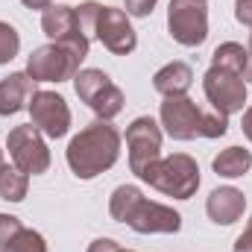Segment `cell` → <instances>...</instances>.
Instances as JSON below:
<instances>
[{"instance_id":"obj_13","label":"cell","mask_w":252,"mask_h":252,"mask_svg":"<svg viewBox=\"0 0 252 252\" xmlns=\"http://www.w3.org/2000/svg\"><path fill=\"white\" fill-rule=\"evenodd\" d=\"M247 211V196L244 190L232 188V185H223V188H214L205 199V214L211 217V223L217 226H232L244 217Z\"/></svg>"},{"instance_id":"obj_8","label":"cell","mask_w":252,"mask_h":252,"mask_svg":"<svg viewBox=\"0 0 252 252\" xmlns=\"http://www.w3.org/2000/svg\"><path fill=\"white\" fill-rule=\"evenodd\" d=\"M202 91H205V100L211 103V109L226 118L247 109V79L241 73H232L223 67H208L202 76Z\"/></svg>"},{"instance_id":"obj_31","label":"cell","mask_w":252,"mask_h":252,"mask_svg":"<svg viewBox=\"0 0 252 252\" xmlns=\"http://www.w3.org/2000/svg\"><path fill=\"white\" fill-rule=\"evenodd\" d=\"M6 167V158H3V150H0V170Z\"/></svg>"},{"instance_id":"obj_16","label":"cell","mask_w":252,"mask_h":252,"mask_svg":"<svg viewBox=\"0 0 252 252\" xmlns=\"http://www.w3.org/2000/svg\"><path fill=\"white\" fill-rule=\"evenodd\" d=\"M193 85V70L188 62H167L153 73V88L161 97H182Z\"/></svg>"},{"instance_id":"obj_24","label":"cell","mask_w":252,"mask_h":252,"mask_svg":"<svg viewBox=\"0 0 252 252\" xmlns=\"http://www.w3.org/2000/svg\"><path fill=\"white\" fill-rule=\"evenodd\" d=\"M156 3L158 0H126V15L129 18H147V15H153Z\"/></svg>"},{"instance_id":"obj_19","label":"cell","mask_w":252,"mask_h":252,"mask_svg":"<svg viewBox=\"0 0 252 252\" xmlns=\"http://www.w3.org/2000/svg\"><path fill=\"white\" fill-rule=\"evenodd\" d=\"M27 190H30V176L24 170H18L15 164L12 167L6 164L0 170V199H6V202H24Z\"/></svg>"},{"instance_id":"obj_7","label":"cell","mask_w":252,"mask_h":252,"mask_svg":"<svg viewBox=\"0 0 252 252\" xmlns=\"http://www.w3.org/2000/svg\"><path fill=\"white\" fill-rule=\"evenodd\" d=\"M6 150L12 156V164L18 170H24L27 176H41L50 167V150L44 135L35 129L32 124L15 126L6 138Z\"/></svg>"},{"instance_id":"obj_25","label":"cell","mask_w":252,"mask_h":252,"mask_svg":"<svg viewBox=\"0 0 252 252\" xmlns=\"http://www.w3.org/2000/svg\"><path fill=\"white\" fill-rule=\"evenodd\" d=\"M235 18L244 27H252V0H235Z\"/></svg>"},{"instance_id":"obj_2","label":"cell","mask_w":252,"mask_h":252,"mask_svg":"<svg viewBox=\"0 0 252 252\" xmlns=\"http://www.w3.org/2000/svg\"><path fill=\"white\" fill-rule=\"evenodd\" d=\"M109 214L138 235H176L182 229V214L176 208L147 199L138 185H118L112 190Z\"/></svg>"},{"instance_id":"obj_3","label":"cell","mask_w":252,"mask_h":252,"mask_svg":"<svg viewBox=\"0 0 252 252\" xmlns=\"http://www.w3.org/2000/svg\"><path fill=\"white\" fill-rule=\"evenodd\" d=\"M91 44L82 41H50L27 56V76L32 82H67L73 79L88 56Z\"/></svg>"},{"instance_id":"obj_34","label":"cell","mask_w":252,"mask_h":252,"mask_svg":"<svg viewBox=\"0 0 252 252\" xmlns=\"http://www.w3.org/2000/svg\"><path fill=\"white\" fill-rule=\"evenodd\" d=\"M121 252H132V250H121Z\"/></svg>"},{"instance_id":"obj_23","label":"cell","mask_w":252,"mask_h":252,"mask_svg":"<svg viewBox=\"0 0 252 252\" xmlns=\"http://www.w3.org/2000/svg\"><path fill=\"white\" fill-rule=\"evenodd\" d=\"M24 229V223L15 217V214H0V250L9 247V241Z\"/></svg>"},{"instance_id":"obj_28","label":"cell","mask_w":252,"mask_h":252,"mask_svg":"<svg viewBox=\"0 0 252 252\" xmlns=\"http://www.w3.org/2000/svg\"><path fill=\"white\" fill-rule=\"evenodd\" d=\"M241 129H244L247 141L252 144V106H247V109H244V121H241Z\"/></svg>"},{"instance_id":"obj_14","label":"cell","mask_w":252,"mask_h":252,"mask_svg":"<svg viewBox=\"0 0 252 252\" xmlns=\"http://www.w3.org/2000/svg\"><path fill=\"white\" fill-rule=\"evenodd\" d=\"M41 30L50 41H85L91 44L79 27H76V12L73 6H62V3H50L44 12H41Z\"/></svg>"},{"instance_id":"obj_11","label":"cell","mask_w":252,"mask_h":252,"mask_svg":"<svg viewBox=\"0 0 252 252\" xmlns=\"http://www.w3.org/2000/svg\"><path fill=\"white\" fill-rule=\"evenodd\" d=\"M30 118L32 126L44 135V138H64L70 129V106L64 103L62 94L56 91H35L30 97Z\"/></svg>"},{"instance_id":"obj_32","label":"cell","mask_w":252,"mask_h":252,"mask_svg":"<svg viewBox=\"0 0 252 252\" xmlns=\"http://www.w3.org/2000/svg\"><path fill=\"white\" fill-rule=\"evenodd\" d=\"M247 50H250V56H252V32H250V44H247Z\"/></svg>"},{"instance_id":"obj_35","label":"cell","mask_w":252,"mask_h":252,"mask_svg":"<svg viewBox=\"0 0 252 252\" xmlns=\"http://www.w3.org/2000/svg\"><path fill=\"white\" fill-rule=\"evenodd\" d=\"M0 252H6V250H0Z\"/></svg>"},{"instance_id":"obj_15","label":"cell","mask_w":252,"mask_h":252,"mask_svg":"<svg viewBox=\"0 0 252 252\" xmlns=\"http://www.w3.org/2000/svg\"><path fill=\"white\" fill-rule=\"evenodd\" d=\"M35 94V82L24 73H9L6 79H0V118L18 115L21 109L30 106V97Z\"/></svg>"},{"instance_id":"obj_18","label":"cell","mask_w":252,"mask_h":252,"mask_svg":"<svg viewBox=\"0 0 252 252\" xmlns=\"http://www.w3.org/2000/svg\"><path fill=\"white\" fill-rule=\"evenodd\" d=\"M211 67H223V70H232V73H241L247 79V70H250V50L238 41H223L214 53H211Z\"/></svg>"},{"instance_id":"obj_30","label":"cell","mask_w":252,"mask_h":252,"mask_svg":"<svg viewBox=\"0 0 252 252\" xmlns=\"http://www.w3.org/2000/svg\"><path fill=\"white\" fill-rule=\"evenodd\" d=\"M247 79L252 82V56H250V70H247Z\"/></svg>"},{"instance_id":"obj_17","label":"cell","mask_w":252,"mask_h":252,"mask_svg":"<svg viewBox=\"0 0 252 252\" xmlns=\"http://www.w3.org/2000/svg\"><path fill=\"white\" fill-rule=\"evenodd\" d=\"M211 167H214V173L223 176V179H241V176L250 173L252 153L244 150V147H226V150H220V153L214 156Z\"/></svg>"},{"instance_id":"obj_26","label":"cell","mask_w":252,"mask_h":252,"mask_svg":"<svg viewBox=\"0 0 252 252\" xmlns=\"http://www.w3.org/2000/svg\"><path fill=\"white\" fill-rule=\"evenodd\" d=\"M88 252H121V244L112 238H97L88 244Z\"/></svg>"},{"instance_id":"obj_33","label":"cell","mask_w":252,"mask_h":252,"mask_svg":"<svg viewBox=\"0 0 252 252\" xmlns=\"http://www.w3.org/2000/svg\"><path fill=\"white\" fill-rule=\"evenodd\" d=\"M247 229H252V217H250V223H247Z\"/></svg>"},{"instance_id":"obj_4","label":"cell","mask_w":252,"mask_h":252,"mask_svg":"<svg viewBox=\"0 0 252 252\" xmlns=\"http://www.w3.org/2000/svg\"><path fill=\"white\" fill-rule=\"evenodd\" d=\"M138 179L164 196L190 199L199 188V164L188 153H173V156H161L158 161H153Z\"/></svg>"},{"instance_id":"obj_21","label":"cell","mask_w":252,"mask_h":252,"mask_svg":"<svg viewBox=\"0 0 252 252\" xmlns=\"http://www.w3.org/2000/svg\"><path fill=\"white\" fill-rule=\"evenodd\" d=\"M6 252H47V241H44V235L35 232V229H21V232L9 241Z\"/></svg>"},{"instance_id":"obj_1","label":"cell","mask_w":252,"mask_h":252,"mask_svg":"<svg viewBox=\"0 0 252 252\" xmlns=\"http://www.w3.org/2000/svg\"><path fill=\"white\" fill-rule=\"evenodd\" d=\"M121 132L112 126V121H94L85 129H79L67 150H64V158H67V167L76 179L88 182L106 170H112L121 158Z\"/></svg>"},{"instance_id":"obj_20","label":"cell","mask_w":252,"mask_h":252,"mask_svg":"<svg viewBox=\"0 0 252 252\" xmlns=\"http://www.w3.org/2000/svg\"><path fill=\"white\" fill-rule=\"evenodd\" d=\"M100 9H103V3H97V0H85V3L73 6V12H76V27H79V32H82L88 41H91L94 32H97V15H100Z\"/></svg>"},{"instance_id":"obj_22","label":"cell","mask_w":252,"mask_h":252,"mask_svg":"<svg viewBox=\"0 0 252 252\" xmlns=\"http://www.w3.org/2000/svg\"><path fill=\"white\" fill-rule=\"evenodd\" d=\"M21 50V35L12 24L0 21V64H9Z\"/></svg>"},{"instance_id":"obj_29","label":"cell","mask_w":252,"mask_h":252,"mask_svg":"<svg viewBox=\"0 0 252 252\" xmlns=\"http://www.w3.org/2000/svg\"><path fill=\"white\" fill-rule=\"evenodd\" d=\"M21 3H24L27 9H41V12H44V9H47L53 0H21Z\"/></svg>"},{"instance_id":"obj_9","label":"cell","mask_w":252,"mask_h":252,"mask_svg":"<svg viewBox=\"0 0 252 252\" xmlns=\"http://www.w3.org/2000/svg\"><path fill=\"white\" fill-rule=\"evenodd\" d=\"M158 121H161L164 132L173 141L205 138V112L190 100L188 94H182V97H164V103L158 109Z\"/></svg>"},{"instance_id":"obj_10","label":"cell","mask_w":252,"mask_h":252,"mask_svg":"<svg viewBox=\"0 0 252 252\" xmlns=\"http://www.w3.org/2000/svg\"><path fill=\"white\" fill-rule=\"evenodd\" d=\"M126 150H129V170L141 176L153 161L161 158V126L153 118H135L126 126Z\"/></svg>"},{"instance_id":"obj_12","label":"cell","mask_w":252,"mask_h":252,"mask_svg":"<svg viewBox=\"0 0 252 252\" xmlns=\"http://www.w3.org/2000/svg\"><path fill=\"white\" fill-rule=\"evenodd\" d=\"M94 38L115 56H129L138 47V35H135V30L129 24V15L124 9H115V6H103L100 9Z\"/></svg>"},{"instance_id":"obj_5","label":"cell","mask_w":252,"mask_h":252,"mask_svg":"<svg viewBox=\"0 0 252 252\" xmlns=\"http://www.w3.org/2000/svg\"><path fill=\"white\" fill-rule=\"evenodd\" d=\"M76 97L100 118V121H115L124 112V91L112 82V76L100 67H82L73 76Z\"/></svg>"},{"instance_id":"obj_6","label":"cell","mask_w":252,"mask_h":252,"mask_svg":"<svg viewBox=\"0 0 252 252\" xmlns=\"http://www.w3.org/2000/svg\"><path fill=\"white\" fill-rule=\"evenodd\" d=\"M167 32L182 47H199L208 38V6L205 0H170Z\"/></svg>"},{"instance_id":"obj_27","label":"cell","mask_w":252,"mask_h":252,"mask_svg":"<svg viewBox=\"0 0 252 252\" xmlns=\"http://www.w3.org/2000/svg\"><path fill=\"white\" fill-rule=\"evenodd\" d=\"M232 252H252V229H247L244 235H238V241H235Z\"/></svg>"}]
</instances>
